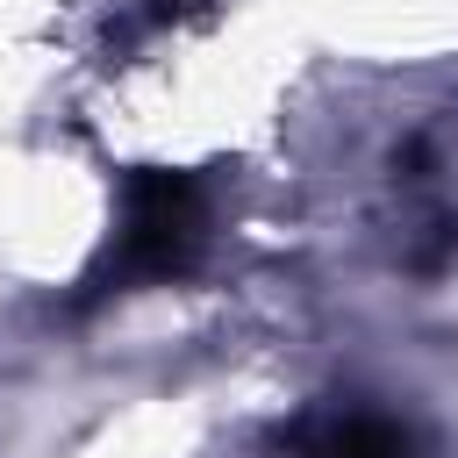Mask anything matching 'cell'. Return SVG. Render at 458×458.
Instances as JSON below:
<instances>
[{"label":"cell","instance_id":"7a4b0ae2","mask_svg":"<svg viewBox=\"0 0 458 458\" xmlns=\"http://www.w3.org/2000/svg\"><path fill=\"white\" fill-rule=\"evenodd\" d=\"M293 458H429L422 437L394 415H372V408H351V415H315L286 437Z\"/></svg>","mask_w":458,"mask_h":458},{"label":"cell","instance_id":"6da1fadb","mask_svg":"<svg viewBox=\"0 0 458 458\" xmlns=\"http://www.w3.org/2000/svg\"><path fill=\"white\" fill-rule=\"evenodd\" d=\"M208 222H215V200H208V179L200 172L129 165L114 179V229H107L100 265L86 272V301L186 279L193 258L208 250Z\"/></svg>","mask_w":458,"mask_h":458}]
</instances>
